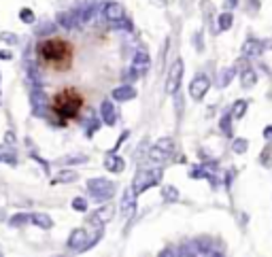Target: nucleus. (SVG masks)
Here are the masks:
<instances>
[{
	"instance_id": "1",
	"label": "nucleus",
	"mask_w": 272,
	"mask_h": 257,
	"mask_svg": "<svg viewBox=\"0 0 272 257\" xmlns=\"http://www.w3.org/2000/svg\"><path fill=\"white\" fill-rule=\"evenodd\" d=\"M38 55L43 62L55 64V66H64L70 62V45L60 38H47V41L38 43Z\"/></svg>"
},
{
	"instance_id": "2",
	"label": "nucleus",
	"mask_w": 272,
	"mask_h": 257,
	"mask_svg": "<svg viewBox=\"0 0 272 257\" xmlns=\"http://www.w3.org/2000/svg\"><path fill=\"white\" fill-rule=\"evenodd\" d=\"M81 108H83V98H81V94L73 92V89H64V92L55 94L54 100H51V111L64 119L77 117Z\"/></svg>"
},
{
	"instance_id": "3",
	"label": "nucleus",
	"mask_w": 272,
	"mask_h": 257,
	"mask_svg": "<svg viewBox=\"0 0 272 257\" xmlns=\"http://www.w3.org/2000/svg\"><path fill=\"white\" fill-rule=\"evenodd\" d=\"M162 181V170L155 168V170H140L134 175V181H132V189L136 196H140L142 191H147L149 187L158 185Z\"/></svg>"
},
{
	"instance_id": "4",
	"label": "nucleus",
	"mask_w": 272,
	"mask_h": 257,
	"mask_svg": "<svg viewBox=\"0 0 272 257\" xmlns=\"http://www.w3.org/2000/svg\"><path fill=\"white\" fill-rule=\"evenodd\" d=\"M87 191L92 194L94 200H111L113 194H115V183L109 181V179H92L87 181Z\"/></svg>"
},
{
	"instance_id": "5",
	"label": "nucleus",
	"mask_w": 272,
	"mask_h": 257,
	"mask_svg": "<svg viewBox=\"0 0 272 257\" xmlns=\"http://www.w3.org/2000/svg\"><path fill=\"white\" fill-rule=\"evenodd\" d=\"M172 153H174V140L164 136L149 149V159H153V162H164V159H168Z\"/></svg>"
},
{
	"instance_id": "6",
	"label": "nucleus",
	"mask_w": 272,
	"mask_h": 257,
	"mask_svg": "<svg viewBox=\"0 0 272 257\" xmlns=\"http://www.w3.org/2000/svg\"><path fill=\"white\" fill-rule=\"evenodd\" d=\"M181 79H183V60H174L168 73V81H166V92L168 94H177L181 87Z\"/></svg>"
},
{
	"instance_id": "7",
	"label": "nucleus",
	"mask_w": 272,
	"mask_h": 257,
	"mask_svg": "<svg viewBox=\"0 0 272 257\" xmlns=\"http://www.w3.org/2000/svg\"><path fill=\"white\" fill-rule=\"evenodd\" d=\"M209 89H211V79L206 75H196L193 81L190 83V96L193 100H202Z\"/></svg>"
},
{
	"instance_id": "8",
	"label": "nucleus",
	"mask_w": 272,
	"mask_h": 257,
	"mask_svg": "<svg viewBox=\"0 0 272 257\" xmlns=\"http://www.w3.org/2000/svg\"><path fill=\"white\" fill-rule=\"evenodd\" d=\"M151 68V55L145 49H136V53L132 55V70L138 75H145Z\"/></svg>"
},
{
	"instance_id": "9",
	"label": "nucleus",
	"mask_w": 272,
	"mask_h": 257,
	"mask_svg": "<svg viewBox=\"0 0 272 257\" xmlns=\"http://www.w3.org/2000/svg\"><path fill=\"white\" fill-rule=\"evenodd\" d=\"M102 15H105V19L109 24H115L117 26L119 22H124V17H126V11H124V6H121L119 2H109L105 6V11H102Z\"/></svg>"
},
{
	"instance_id": "10",
	"label": "nucleus",
	"mask_w": 272,
	"mask_h": 257,
	"mask_svg": "<svg viewBox=\"0 0 272 257\" xmlns=\"http://www.w3.org/2000/svg\"><path fill=\"white\" fill-rule=\"evenodd\" d=\"M136 198H138V196L134 194V189L128 187L124 198H121V202H119V210H121V215H124V217H130L136 210Z\"/></svg>"
},
{
	"instance_id": "11",
	"label": "nucleus",
	"mask_w": 272,
	"mask_h": 257,
	"mask_svg": "<svg viewBox=\"0 0 272 257\" xmlns=\"http://www.w3.org/2000/svg\"><path fill=\"white\" fill-rule=\"evenodd\" d=\"M87 230H75L73 234H70L68 238V249H73L77 253H83V249H85V242H87Z\"/></svg>"
},
{
	"instance_id": "12",
	"label": "nucleus",
	"mask_w": 272,
	"mask_h": 257,
	"mask_svg": "<svg viewBox=\"0 0 272 257\" xmlns=\"http://www.w3.org/2000/svg\"><path fill=\"white\" fill-rule=\"evenodd\" d=\"M100 119L105 121L107 126H115V121H117V111H115V106H113L111 100H102V104H100Z\"/></svg>"
},
{
	"instance_id": "13",
	"label": "nucleus",
	"mask_w": 272,
	"mask_h": 257,
	"mask_svg": "<svg viewBox=\"0 0 272 257\" xmlns=\"http://www.w3.org/2000/svg\"><path fill=\"white\" fill-rule=\"evenodd\" d=\"M57 24L62 26L64 30H75V28H79L81 22H79V13H60L57 15Z\"/></svg>"
},
{
	"instance_id": "14",
	"label": "nucleus",
	"mask_w": 272,
	"mask_h": 257,
	"mask_svg": "<svg viewBox=\"0 0 272 257\" xmlns=\"http://www.w3.org/2000/svg\"><path fill=\"white\" fill-rule=\"evenodd\" d=\"M262 51H264V43L257 41V38H249V41H245V45H243L245 57H257V55H262Z\"/></svg>"
},
{
	"instance_id": "15",
	"label": "nucleus",
	"mask_w": 272,
	"mask_h": 257,
	"mask_svg": "<svg viewBox=\"0 0 272 257\" xmlns=\"http://www.w3.org/2000/svg\"><path fill=\"white\" fill-rule=\"evenodd\" d=\"M113 98L117 102H128V100H134L136 98V89L132 85H119L113 89Z\"/></svg>"
},
{
	"instance_id": "16",
	"label": "nucleus",
	"mask_w": 272,
	"mask_h": 257,
	"mask_svg": "<svg viewBox=\"0 0 272 257\" xmlns=\"http://www.w3.org/2000/svg\"><path fill=\"white\" fill-rule=\"evenodd\" d=\"M105 168H107L109 172H124L126 162H124V159H121L119 155L111 153V155H107V159H105Z\"/></svg>"
},
{
	"instance_id": "17",
	"label": "nucleus",
	"mask_w": 272,
	"mask_h": 257,
	"mask_svg": "<svg viewBox=\"0 0 272 257\" xmlns=\"http://www.w3.org/2000/svg\"><path fill=\"white\" fill-rule=\"evenodd\" d=\"M30 223H34V226L41 228V230H51V228H54V219H51L49 215H45V213H32L30 215Z\"/></svg>"
},
{
	"instance_id": "18",
	"label": "nucleus",
	"mask_w": 272,
	"mask_h": 257,
	"mask_svg": "<svg viewBox=\"0 0 272 257\" xmlns=\"http://www.w3.org/2000/svg\"><path fill=\"white\" fill-rule=\"evenodd\" d=\"M113 215H115V208L111 206V204H105V206L94 213V223H107Z\"/></svg>"
},
{
	"instance_id": "19",
	"label": "nucleus",
	"mask_w": 272,
	"mask_h": 257,
	"mask_svg": "<svg viewBox=\"0 0 272 257\" xmlns=\"http://www.w3.org/2000/svg\"><path fill=\"white\" fill-rule=\"evenodd\" d=\"M77 179H79V175H77L75 170H62L57 172V177L54 179V185H64V183H75Z\"/></svg>"
},
{
	"instance_id": "20",
	"label": "nucleus",
	"mask_w": 272,
	"mask_h": 257,
	"mask_svg": "<svg viewBox=\"0 0 272 257\" xmlns=\"http://www.w3.org/2000/svg\"><path fill=\"white\" fill-rule=\"evenodd\" d=\"M0 162H6V164H11V166H17V157H15V153H13L11 147L0 145Z\"/></svg>"
},
{
	"instance_id": "21",
	"label": "nucleus",
	"mask_w": 272,
	"mask_h": 257,
	"mask_svg": "<svg viewBox=\"0 0 272 257\" xmlns=\"http://www.w3.org/2000/svg\"><path fill=\"white\" fill-rule=\"evenodd\" d=\"M241 81H243V87H253L257 83V75L251 68H245L241 73Z\"/></svg>"
},
{
	"instance_id": "22",
	"label": "nucleus",
	"mask_w": 272,
	"mask_h": 257,
	"mask_svg": "<svg viewBox=\"0 0 272 257\" xmlns=\"http://www.w3.org/2000/svg\"><path fill=\"white\" fill-rule=\"evenodd\" d=\"M245 113H247V100H236L234 102V106H232V117L234 119H241L245 117Z\"/></svg>"
},
{
	"instance_id": "23",
	"label": "nucleus",
	"mask_w": 272,
	"mask_h": 257,
	"mask_svg": "<svg viewBox=\"0 0 272 257\" xmlns=\"http://www.w3.org/2000/svg\"><path fill=\"white\" fill-rule=\"evenodd\" d=\"M232 24H234V15H232L230 11H225V13H221V15H219V30H221V32L230 30Z\"/></svg>"
},
{
	"instance_id": "24",
	"label": "nucleus",
	"mask_w": 272,
	"mask_h": 257,
	"mask_svg": "<svg viewBox=\"0 0 272 257\" xmlns=\"http://www.w3.org/2000/svg\"><path fill=\"white\" fill-rule=\"evenodd\" d=\"M162 198L168 202H177L179 200V189L172 187V185H166V187H162Z\"/></svg>"
},
{
	"instance_id": "25",
	"label": "nucleus",
	"mask_w": 272,
	"mask_h": 257,
	"mask_svg": "<svg viewBox=\"0 0 272 257\" xmlns=\"http://www.w3.org/2000/svg\"><path fill=\"white\" fill-rule=\"evenodd\" d=\"M234 75H236V66L234 68H225L221 70V75H219V87H225L228 83L234 79Z\"/></svg>"
},
{
	"instance_id": "26",
	"label": "nucleus",
	"mask_w": 272,
	"mask_h": 257,
	"mask_svg": "<svg viewBox=\"0 0 272 257\" xmlns=\"http://www.w3.org/2000/svg\"><path fill=\"white\" fill-rule=\"evenodd\" d=\"M9 223H11V228H22V226H26V223H30V215H26V213H17V215H13V217H11Z\"/></svg>"
},
{
	"instance_id": "27",
	"label": "nucleus",
	"mask_w": 272,
	"mask_h": 257,
	"mask_svg": "<svg viewBox=\"0 0 272 257\" xmlns=\"http://www.w3.org/2000/svg\"><path fill=\"white\" fill-rule=\"evenodd\" d=\"M219 128H221V132L225 134V136H230L232 134V115H223L221 121H219Z\"/></svg>"
},
{
	"instance_id": "28",
	"label": "nucleus",
	"mask_w": 272,
	"mask_h": 257,
	"mask_svg": "<svg viewBox=\"0 0 272 257\" xmlns=\"http://www.w3.org/2000/svg\"><path fill=\"white\" fill-rule=\"evenodd\" d=\"M19 19H22V22L24 24H34V11H32V9H28V6H24V9L22 11H19Z\"/></svg>"
},
{
	"instance_id": "29",
	"label": "nucleus",
	"mask_w": 272,
	"mask_h": 257,
	"mask_svg": "<svg viewBox=\"0 0 272 257\" xmlns=\"http://www.w3.org/2000/svg\"><path fill=\"white\" fill-rule=\"evenodd\" d=\"M232 149H234V153H238V155H241V153H245V151L249 149V143L245 138H236L234 145H232Z\"/></svg>"
},
{
	"instance_id": "30",
	"label": "nucleus",
	"mask_w": 272,
	"mask_h": 257,
	"mask_svg": "<svg viewBox=\"0 0 272 257\" xmlns=\"http://www.w3.org/2000/svg\"><path fill=\"white\" fill-rule=\"evenodd\" d=\"M0 41L6 45H17L19 38H17V34H13V32H0Z\"/></svg>"
},
{
	"instance_id": "31",
	"label": "nucleus",
	"mask_w": 272,
	"mask_h": 257,
	"mask_svg": "<svg viewBox=\"0 0 272 257\" xmlns=\"http://www.w3.org/2000/svg\"><path fill=\"white\" fill-rule=\"evenodd\" d=\"M73 208L77 210V213H85V210H87V200H85V198H75Z\"/></svg>"
},
{
	"instance_id": "32",
	"label": "nucleus",
	"mask_w": 272,
	"mask_h": 257,
	"mask_svg": "<svg viewBox=\"0 0 272 257\" xmlns=\"http://www.w3.org/2000/svg\"><path fill=\"white\" fill-rule=\"evenodd\" d=\"M260 162H262L264 166H266V168H270V164H272V149H270V147H266V149L262 151Z\"/></svg>"
},
{
	"instance_id": "33",
	"label": "nucleus",
	"mask_w": 272,
	"mask_h": 257,
	"mask_svg": "<svg viewBox=\"0 0 272 257\" xmlns=\"http://www.w3.org/2000/svg\"><path fill=\"white\" fill-rule=\"evenodd\" d=\"M77 162H79V164H85L87 157H85V155H75V157H66V159H64V164H77Z\"/></svg>"
},
{
	"instance_id": "34",
	"label": "nucleus",
	"mask_w": 272,
	"mask_h": 257,
	"mask_svg": "<svg viewBox=\"0 0 272 257\" xmlns=\"http://www.w3.org/2000/svg\"><path fill=\"white\" fill-rule=\"evenodd\" d=\"M264 138L272 140V126H266V130H264Z\"/></svg>"
},
{
	"instance_id": "35",
	"label": "nucleus",
	"mask_w": 272,
	"mask_h": 257,
	"mask_svg": "<svg viewBox=\"0 0 272 257\" xmlns=\"http://www.w3.org/2000/svg\"><path fill=\"white\" fill-rule=\"evenodd\" d=\"M236 2H238V0H225V2H223V6H225V9H234V6H236Z\"/></svg>"
},
{
	"instance_id": "36",
	"label": "nucleus",
	"mask_w": 272,
	"mask_h": 257,
	"mask_svg": "<svg viewBox=\"0 0 272 257\" xmlns=\"http://www.w3.org/2000/svg\"><path fill=\"white\" fill-rule=\"evenodd\" d=\"M151 4H155V6H166L168 0H151Z\"/></svg>"
},
{
	"instance_id": "37",
	"label": "nucleus",
	"mask_w": 272,
	"mask_h": 257,
	"mask_svg": "<svg viewBox=\"0 0 272 257\" xmlns=\"http://www.w3.org/2000/svg\"><path fill=\"white\" fill-rule=\"evenodd\" d=\"M0 57H2V60H11V53L9 51H0Z\"/></svg>"
},
{
	"instance_id": "38",
	"label": "nucleus",
	"mask_w": 272,
	"mask_h": 257,
	"mask_svg": "<svg viewBox=\"0 0 272 257\" xmlns=\"http://www.w3.org/2000/svg\"><path fill=\"white\" fill-rule=\"evenodd\" d=\"M0 81H2V77H0Z\"/></svg>"
}]
</instances>
